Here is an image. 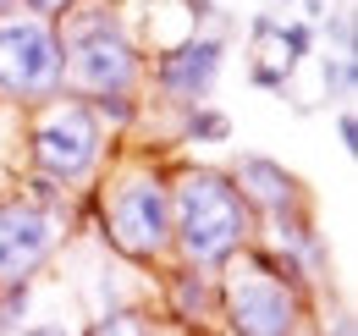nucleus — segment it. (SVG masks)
I'll list each match as a JSON object with an SVG mask.
<instances>
[{
    "instance_id": "ddd939ff",
    "label": "nucleus",
    "mask_w": 358,
    "mask_h": 336,
    "mask_svg": "<svg viewBox=\"0 0 358 336\" xmlns=\"http://www.w3.org/2000/svg\"><path fill=\"white\" fill-rule=\"evenodd\" d=\"M89 111L99 116V127H105L110 138H122V132H133V127H138L143 99H138V94H99V99H89Z\"/></svg>"
},
{
    "instance_id": "f8f14e48",
    "label": "nucleus",
    "mask_w": 358,
    "mask_h": 336,
    "mask_svg": "<svg viewBox=\"0 0 358 336\" xmlns=\"http://www.w3.org/2000/svg\"><path fill=\"white\" fill-rule=\"evenodd\" d=\"M78 336H160V326H155L138 303H127V309H105V314H94Z\"/></svg>"
},
{
    "instance_id": "6ab92c4d",
    "label": "nucleus",
    "mask_w": 358,
    "mask_h": 336,
    "mask_svg": "<svg viewBox=\"0 0 358 336\" xmlns=\"http://www.w3.org/2000/svg\"><path fill=\"white\" fill-rule=\"evenodd\" d=\"M309 336H358V320L348 314V309H336V314H331L320 331H309Z\"/></svg>"
},
{
    "instance_id": "f03ea898",
    "label": "nucleus",
    "mask_w": 358,
    "mask_h": 336,
    "mask_svg": "<svg viewBox=\"0 0 358 336\" xmlns=\"http://www.w3.org/2000/svg\"><path fill=\"white\" fill-rule=\"evenodd\" d=\"M166 182H171V259L199 270H226L259 237V220L248 215L226 166L171 160Z\"/></svg>"
},
{
    "instance_id": "39448f33",
    "label": "nucleus",
    "mask_w": 358,
    "mask_h": 336,
    "mask_svg": "<svg viewBox=\"0 0 358 336\" xmlns=\"http://www.w3.org/2000/svg\"><path fill=\"white\" fill-rule=\"evenodd\" d=\"M314 309L292 287H281L248 248L215 270V331L221 336H309Z\"/></svg>"
},
{
    "instance_id": "4be33fe9",
    "label": "nucleus",
    "mask_w": 358,
    "mask_h": 336,
    "mask_svg": "<svg viewBox=\"0 0 358 336\" xmlns=\"http://www.w3.org/2000/svg\"><path fill=\"white\" fill-rule=\"evenodd\" d=\"M325 11H331V0H303V17H298V22H309V28H314Z\"/></svg>"
},
{
    "instance_id": "0eeeda50",
    "label": "nucleus",
    "mask_w": 358,
    "mask_h": 336,
    "mask_svg": "<svg viewBox=\"0 0 358 336\" xmlns=\"http://www.w3.org/2000/svg\"><path fill=\"white\" fill-rule=\"evenodd\" d=\"M66 215L34 204L22 188H0V281H34L45 276L55 248L66 243Z\"/></svg>"
},
{
    "instance_id": "2eb2a0df",
    "label": "nucleus",
    "mask_w": 358,
    "mask_h": 336,
    "mask_svg": "<svg viewBox=\"0 0 358 336\" xmlns=\"http://www.w3.org/2000/svg\"><path fill=\"white\" fill-rule=\"evenodd\" d=\"M309 50H314V28L309 22H281V28H275V55H281L287 72H298V66L309 61Z\"/></svg>"
},
{
    "instance_id": "412c9836",
    "label": "nucleus",
    "mask_w": 358,
    "mask_h": 336,
    "mask_svg": "<svg viewBox=\"0 0 358 336\" xmlns=\"http://www.w3.org/2000/svg\"><path fill=\"white\" fill-rule=\"evenodd\" d=\"M17 336H72V331H66V320H34V326H22Z\"/></svg>"
},
{
    "instance_id": "dca6fc26",
    "label": "nucleus",
    "mask_w": 358,
    "mask_h": 336,
    "mask_svg": "<svg viewBox=\"0 0 358 336\" xmlns=\"http://www.w3.org/2000/svg\"><path fill=\"white\" fill-rule=\"evenodd\" d=\"M320 83H325V99H353L358 55H325V61H320Z\"/></svg>"
},
{
    "instance_id": "f3484780",
    "label": "nucleus",
    "mask_w": 358,
    "mask_h": 336,
    "mask_svg": "<svg viewBox=\"0 0 358 336\" xmlns=\"http://www.w3.org/2000/svg\"><path fill=\"white\" fill-rule=\"evenodd\" d=\"M320 22H325V34H331V44H336V55H358V22H353V6H336V11H325Z\"/></svg>"
},
{
    "instance_id": "7ed1b4c3",
    "label": "nucleus",
    "mask_w": 358,
    "mask_h": 336,
    "mask_svg": "<svg viewBox=\"0 0 358 336\" xmlns=\"http://www.w3.org/2000/svg\"><path fill=\"white\" fill-rule=\"evenodd\" d=\"M55 34H61V88L72 99L143 88V44L127 34L116 0H83L55 22Z\"/></svg>"
},
{
    "instance_id": "b1692460",
    "label": "nucleus",
    "mask_w": 358,
    "mask_h": 336,
    "mask_svg": "<svg viewBox=\"0 0 358 336\" xmlns=\"http://www.w3.org/2000/svg\"><path fill=\"white\" fill-rule=\"evenodd\" d=\"M204 336H221V331H204Z\"/></svg>"
},
{
    "instance_id": "4468645a",
    "label": "nucleus",
    "mask_w": 358,
    "mask_h": 336,
    "mask_svg": "<svg viewBox=\"0 0 358 336\" xmlns=\"http://www.w3.org/2000/svg\"><path fill=\"white\" fill-rule=\"evenodd\" d=\"M34 303V281H0V336H17Z\"/></svg>"
},
{
    "instance_id": "20e7f679",
    "label": "nucleus",
    "mask_w": 358,
    "mask_h": 336,
    "mask_svg": "<svg viewBox=\"0 0 358 336\" xmlns=\"http://www.w3.org/2000/svg\"><path fill=\"white\" fill-rule=\"evenodd\" d=\"M110 132L99 127V116L89 111V99H50L39 111H22V166L34 176L61 182L66 193L89 188L94 176L110 160Z\"/></svg>"
},
{
    "instance_id": "9b49d317",
    "label": "nucleus",
    "mask_w": 358,
    "mask_h": 336,
    "mask_svg": "<svg viewBox=\"0 0 358 336\" xmlns=\"http://www.w3.org/2000/svg\"><path fill=\"white\" fill-rule=\"evenodd\" d=\"M226 138H231V116L221 105L177 111V149H187V144H226Z\"/></svg>"
},
{
    "instance_id": "f257e3e1",
    "label": "nucleus",
    "mask_w": 358,
    "mask_h": 336,
    "mask_svg": "<svg viewBox=\"0 0 358 336\" xmlns=\"http://www.w3.org/2000/svg\"><path fill=\"white\" fill-rule=\"evenodd\" d=\"M171 166L149 160H116L94 176V232L110 259L133 270H166L171 265Z\"/></svg>"
},
{
    "instance_id": "1a4fd4ad",
    "label": "nucleus",
    "mask_w": 358,
    "mask_h": 336,
    "mask_svg": "<svg viewBox=\"0 0 358 336\" xmlns=\"http://www.w3.org/2000/svg\"><path fill=\"white\" fill-rule=\"evenodd\" d=\"M226 171H231L243 204H248V215H254L259 226H265V220H281V215H292V210H309V193H303L298 171H287L281 160H270V155H237Z\"/></svg>"
},
{
    "instance_id": "6e6552de",
    "label": "nucleus",
    "mask_w": 358,
    "mask_h": 336,
    "mask_svg": "<svg viewBox=\"0 0 358 336\" xmlns=\"http://www.w3.org/2000/svg\"><path fill=\"white\" fill-rule=\"evenodd\" d=\"M221 72H226V39L221 34H193V39L171 44V50H155V61H143V83L160 94L166 111L210 105Z\"/></svg>"
},
{
    "instance_id": "aec40b11",
    "label": "nucleus",
    "mask_w": 358,
    "mask_h": 336,
    "mask_svg": "<svg viewBox=\"0 0 358 336\" xmlns=\"http://www.w3.org/2000/svg\"><path fill=\"white\" fill-rule=\"evenodd\" d=\"M336 138H342V149H348V155H358V116H353V111H342V116H336Z\"/></svg>"
},
{
    "instance_id": "423d86ee",
    "label": "nucleus",
    "mask_w": 358,
    "mask_h": 336,
    "mask_svg": "<svg viewBox=\"0 0 358 336\" xmlns=\"http://www.w3.org/2000/svg\"><path fill=\"white\" fill-rule=\"evenodd\" d=\"M61 94L66 88H61V34H55V22L11 11L0 22V105L39 111Z\"/></svg>"
},
{
    "instance_id": "a211bd4d",
    "label": "nucleus",
    "mask_w": 358,
    "mask_h": 336,
    "mask_svg": "<svg viewBox=\"0 0 358 336\" xmlns=\"http://www.w3.org/2000/svg\"><path fill=\"white\" fill-rule=\"evenodd\" d=\"M83 0H17V11H28V17H39V22H61L66 11H78Z\"/></svg>"
},
{
    "instance_id": "9d476101",
    "label": "nucleus",
    "mask_w": 358,
    "mask_h": 336,
    "mask_svg": "<svg viewBox=\"0 0 358 336\" xmlns=\"http://www.w3.org/2000/svg\"><path fill=\"white\" fill-rule=\"evenodd\" d=\"M160 303H166V326H177L182 336L215 331V270L171 259L160 270Z\"/></svg>"
},
{
    "instance_id": "5701e85b",
    "label": "nucleus",
    "mask_w": 358,
    "mask_h": 336,
    "mask_svg": "<svg viewBox=\"0 0 358 336\" xmlns=\"http://www.w3.org/2000/svg\"><path fill=\"white\" fill-rule=\"evenodd\" d=\"M11 11H17V0H0V22H6V17H11Z\"/></svg>"
}]
</instances>
